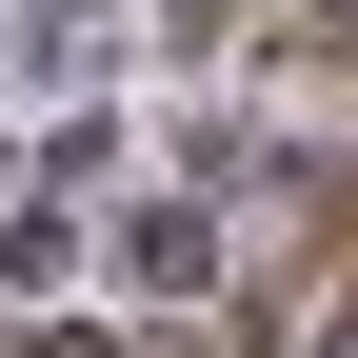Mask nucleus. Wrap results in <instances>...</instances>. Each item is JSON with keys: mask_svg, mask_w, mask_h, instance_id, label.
Segmentation results:
<instances>
[]
</instances>
